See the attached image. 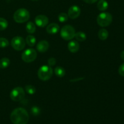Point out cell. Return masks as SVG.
<instances>
[{
	"mask_svg": "<svg viewBox=\"0 0 124 124\" xmlns=\"http://www.w3.org/2000/svg\"><path fill=\"white\" fill-rule=\"evenodd\" d=\"M29 119V114L23 108L15 109L10 115V120L13 124H27Z\"/></svg>",
	"mask_w": 124,
	"mask_h": 124,
	"instance_id": "1",
	"label": "cell"
},
{
	"mask_svg": "<svg viewBox=\"0 0 124 124\" xmlns=\"http://www.w3.org/2000/svg\"><path fill=\"white\" fill-rule=\"evenodd\" d=\"M30 18L29 12L25 8H21L17 10L13 15V19L18 23H23L27 21Z\"/></svg>",
	"mask_w": 124,
	"mask_h": 124,
	"instance_id": "2",
	"label": "cell"
},
{
	"mask_svg": "<svg viewBox=\"0 0 124 124\" xmlns=\"http://www.w3.org/2000/svg\"><path fill=\"white\" fill-rule=\"evenodd\" d=\"M53 75V69L49 65H42L38 71V76L41 80L46 81L50 79Z\"/></svg>",
	"mask_w": 124,
	"mask_h": 124,
	"instance_id": "3",
	"label": "cell"
},
{
	"mask_svg": "<svg viewBox=\"0 0 124 124\" xmlns=\"http://www.w3.org/2000/svg\"><path fill=\"white\" fill-rule=\"evenodd\" d=\"M112 15L108 12H102L97 17V23L101 27H107L110 25L112 22Z\"/></svg>",
	"mask_w": 124,
	"mask_h": 124,
	"instance_id": "4",
	"label": "cell"
},
{
	"mask_svg": "<svg viewBox=\"0 0 124 124\" xmlns=\"http://www.w3.org/2000/svg\"><path fill=\"white\" fill-rule=\"evenodd\" d=\"M75 34H76V31H75V29L70 25H64L62 28L60 33L62 38L67 41H69L74 38Z\"/></svg>",
	"mask_w": 124,
	"mask_h": 124,
	"instance_id": "5",
	"label": "cell"
},
{
	"mask_svg": "<svg viewBox=\"0 0 124 124\" xmlns=\"http://www.w3.org/2000/svg\"><path fill=\"white\" fill-rule=\"evenodd\" d=\"M37 52L33 48H29L24 51L21 54V58L25 62H31L36 59Z\"/></svg>",
	"mask_w": 124,
	"mask_h": 124,
	"instance_id": "6",
	"label": "cell"
},
{
	"mask_svg": "<svg viewBox=\"0 0 124 124\" xmlns=\"http://www.w3.org/2000/svg\"><path fill=\"white\" fill-rule=\"evenodd\" d=\"M25 96V92L22 87H17L13 88L10 92V97L15 102L21 101Z\"/></svg>",
	"mask_w": 124,
	"mask_h": 124,
	"instance_id": "7",
	"label": "cell"
},
{
	"mask_svg": "<svg viewBox=\"0 0 124 124\" xmlns=\"http://www.w3.org/2000/svg\"><path fill=\"white\" fill-rule=\"evenodd\" d=\"M11 46L17 51H21L25 46V41L21 36H15L11 41Z\"/></svg>",
	"mask_w": 124,
	"mask_h": 124,
	"instance_id": "8",
	"label": "cell"
},
{
	"mask_svg": "<svg viewBox=\"0 0 124 124\" xmlns=\"http://www.w3.org/2000/svg\"><path fill=\"white\" fill-rule=\"evenodd\" d=\"M81 14V8L78 6H73L70 7L68 11V16L72 19H76Z\"/></svg>",
	"mask_w": 124,
	"mask_h": 124,
	"instance_id": "9",
	"label": "cell"
},
{
	"mask_svg": "<svg viewBox=\"0 0 124 124\" xmlns=\"http://www.w3.org/2000/svg\"><path fill=\"white\" fill-rule=\"evenodd\" d=\"M35 23L39 27H44L48 23V18L43 15H38L35 18Z\"/></svg>",
	"mask_w": 124,
	"mask_h": 124,
	"instance_id": "10",
	"label": "cell"
},
{
	"mask_svg": "<svg viewBox=\"0 0 124 124\" xmlns=\"http://www.w3.org/2000/svg\"><path fill=\"white\" fill-rule=\"evenodd\" d=\"M49 48V44L47 41L42 40L39 41L36 46V49L40 53H45Z\"/></svg>",
	"mask_w": 124,
	"mask_h": 124,
	"instance_id": "11",
	"label": "cell"
},
{
	"mask_svg": "<svg viewBox=\"0 0 124 124\" xmlns=\"http://www.w3.org/2000/svg\"><path fill=\"white\" fill-rule=\"evenodd\" d=\"M59 29H60V27H59V25L58 24L51 23L47 27L46 30H47V32L48 33L54 35V34L57 33L59 31Z\"/></svg>",
	"mask_w": 124,
	"mask_h": 124,
	"instance_id": "12",
	"label": "cell"
},
{
	"mask_svg": "<svg viewBox=\"0 0 124 124\" xmlns=\"http://www.w3.org/2000/svg\"><path fill=\"white\" fill-rule=\"evenodd\" d=\"M79 44L76 41H71L68 44V48L69 51L73 53H75L79 50Z\"/></svg>",
	"mask_w": 124,
	"mask_h": 124,
	"instance_id": "13",
	"label": "cell"
},
{
	"mask_svg": "<svg viewBox=\"0 0 124 124\" xmlns=\"http://www.w3.org/2000/svg\"><path fill=\"white\" fill-rule=\"evenodd\" d=\"M97 7L100 11H105L108 7V4L105 0H99L97 4Z\"/></svg>",
	"mask_w": 124,
	"mask_h": 124,
	"instance_id": "14",
	"label": "cell"
},
{
	"mask_svg": "<svg viewBox=\"0 0 124 124\" xmlns=\"http://www.w3.org/2000/svg\"><path fill=\"white\" fill-rule=\"evenodd\" d=\"M98 37L101 40H106L108 37V32L105 29H101L98 32Z\"/></svg>",
	"mask_w": 124,
	"mask_h": 124,
	"instance_id": "15",
	"label": "cell"
},
{
	"mask_svg": "<svg viewBox=\"0 0 124 124\" xmlns=\"http://www.w3.org/2000/svg\"><path fill=\"white\" fill-rule=\"evenodd\" d=\"M54 73L58 77L62 78L65 75V70L64 68L60 66H57L54 69Z\"/></svg>",
	"mask_w": 124,
	"mask_h": 124,
	"instance_id": "16",
	"label": "cell"
},
{
	"mask_svg": "<svg viewBox=\"0 0 124 124\" xmlns=\"http://www.w3.org/2000/svg\"><path fill=\"white\" fill-rule=\"evenodd\" d=\"M26 30L29 33H34L36 31V25L32 22H28L26 25Z\"/></svg>",
	"mask_w": 124,
	"mask_h": 124,
	"instance_id": "17",
	"label": "cell"
},
{
	"mask_svg": "<svg viewBox=\"0 0 124 124\" xmlns=\"http://www.w3.org/2000/svg\"><path fill=\"white\" fill-rule=\"evenodd\" d=\"M36 42V39L35 38V37L33 35H28L26 38V42L28 44V46H29L30 47H33L35 45Z\"/></svg>",
	"mask_w": 124,
	"mask_h": 124,
	"instance_id": "18",
	"label": "cell"
},
{
	"mask_svg": "<svg viewBox=\"0 0 124 124\" xmlns=\"http://www.w3.org/2000/svg\"><path fill=\"white\" fill-rule=\"evenodd\" d=\"M75 37L77 41H80V42H83V41H85L87 39V36L83 31H78V32L76 33Z\"/></svg>",
	"mask_w": 124,
	"mask_h": 124,
	"instance_id": "19",
	"label": "cell"
},
{
	"mask_svg": "<svg viewBox=\"0 0 124 124\" xmlns=\"http://www.w3.org/2000/svg\"><path fill=\"white\" fill-rule=\"evenodd\" d=\"M10 65V59L7 58H3L0 60V68L6 69Z\"/></svg>",
	"mask_w": 124,
	"mask_h": 124,
	"instance_id": "20",
	"label": "cell"
},
{
	"mask_svg": "<svg viewBox=\"0 0 124 124\" xmlns=\"http://www.w3.org/2000/svg\"><path fill=\"white\" fill-rule=\"evenodd\" d=\"M8 27V22L6 19L3 18H0V30H6Z\"/></svg>",
	"mask_w": 124,
	"mask_h": 124,
	"instance_id": "21",
	"label": "cell"
},
{
	"mask_svg": "<svg viewBox=\"0 0 124 124\" xmlns=\"http://www.w3.org/2000/svg\"><path fill=\"white\" fill-rule=\"evenodd\" d=\"M25 90L27 93L30 94H35V92H36V88L33 85H27L25 86Z\"/></svg>",
	"mask_w": 124,
	"mask_h": 124,
	"instance_id": "22",
	"label": "cell"
},
{
	"mask_svg": "<svg viewBox=\"0 0 124 124\" xmlns=\"http://www.w3.org/2000/svg\"><path fill=\"white\" fill-rule=\"evenodd\" d=\"M69 19V16L65 13H61L58 15V19L61 23H65Z\"/></svg>",
	"mask_w": 124,
	"mask_h": 124,
	"instance_id": "23",
	"label": "cell"
},
{
	"mask_svg": "<svg viewBox=\"0 0 124 124\" xmlns=\"http://www.w3.org/2000/svg\"><path fill=\"white\" fill-rule=\"evenodd\" d=\"M9 45L8 41L5 38H0V48H6Z\"/></svg>",
	"mask_w": 124,
	"mask_h": 124,
	"instance_id": "24",
	"label": "cell"
},
{
	"mask_svg": "<svg viewBox=\"0 0 124 124\" xmlns=\"http://www.w3.org/2000/svg\"><path fill=\"white\" fill-rule=\"evenodd\" d=\"M31 113L33 115H34V116H38L40 114V113H41V110H40L39 108L38 107L34 106L31 108Z\"/></svg>",
	"mask_w": 124,
	"mask_h": 124,
	"instance_id": "25",
	"label": "cell"
},
{
	"mask_svg": "<svg viewBox=\"0 0 124 124\" xmlns=\"http://www.w3.org/2000/svg\"><path fill=\"white\" fill-rule=\"evenodd\" d=\"M56 60L55 58H50L48 59V64L49 66H50V67L54 66V65L56 64Z\"/></svg>",
	"mask_w": 124,
	"mask_h": 124,
	"instance_id": "26",
	"label": "cell"
},
{
	"mask_svg": "<svg viewBox=\"0 0 124 124\" xmlns=\"http://www.w3.org/2000/svg\"><path fill=\"white\" fill-rule=\"evenodd\" d=\"M118 71L119 73V75H121V76L124 77V62L120 65Z\"/></svg>",
	"mask_w": 124,
	"mask_h": 124,
	"instance_id": "27",
	"label": "cell"
},
{
	"mask_svg": "<svg viewBox=\"0 0 124 124\" xmlns=\"http://www.w3.org/2000/svg\"><path fill=\"white\" fill-rule=\"evenodd\" d=\"M83 1L87 4H93L98 1V0H83Z\"/></svg>",
	"mask_w": 124,
	"mask_h": 124,
	"instance_id": "28",
	"label": "cell"
},
{
	"mask_svg": "<svg viewBox=\"0 0 124 124\" xmlns=\"http://www.w3.org/2000/svg\"><path fill=\"white\" fill-rule=\"evenodd\" d=\"M121 58L122 60L124 61V50L122 51L121 53Z\"/></svg>",
	"mask_w": 124,
	"mask_h": 124,
	"instance_id": "29",
	"label": "cell"
},
{
	"mask_svg": "<svg viewBox=\"0 0 124 124\" xmlns=\"http://www.w3.org/2000/svg\"><path fill=\"white\" fill-rule=\"evenodd\" d=\"M31 1H38V0H31Z\"/></svg>",
	"mask_w": 124,
	"mask_h": 124,
	"instance_id": "30",
	"label": "cell"
}]
</instances>
